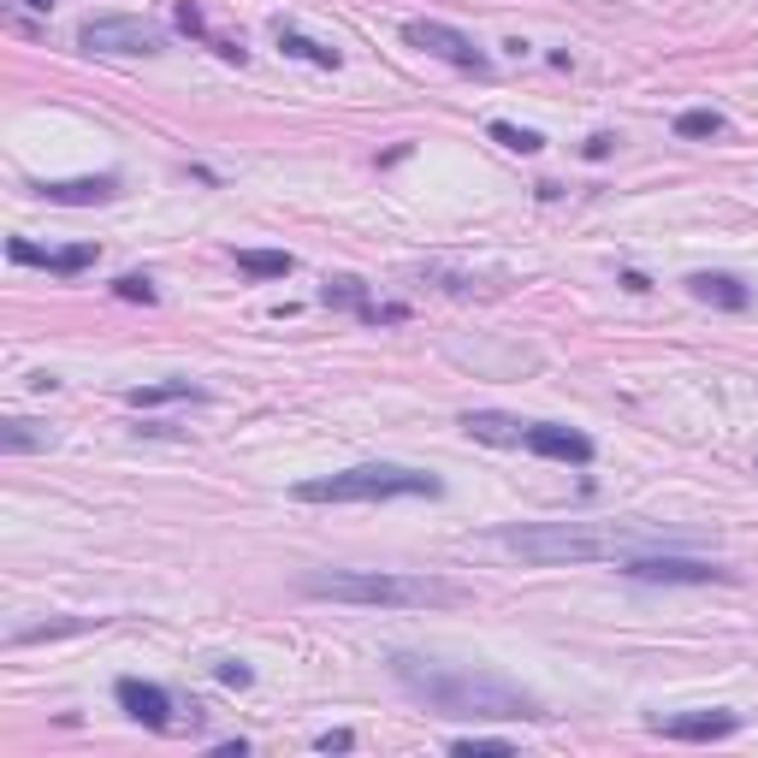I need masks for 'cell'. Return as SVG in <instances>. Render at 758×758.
I'll return each instance as SVG.
<instances>
[{"label":"cell","instance_id":"cell-9","mask_svg":"<svg viewBox=\"0 0 758 758\" xmlns=\"http://www.w3.org/2000/svg\"><path fill=\"white\" fill-rule=\"evenodd\" d=\"M42 202H54V208H95V202H119L125 184L119 172H95V179H54V184H36Z\"/></svg>","mask_w":758,"mask_h":758},{"label":"cell","instance_id":"cell-24","mask_svg":"<svg viewBox=\"0 0 758 758\" xmlns=\"http://www.w3.org/2000/svg\"><path fill=\"white\" fill-rule=\"evenodd\" d=\"M78 629H90L83 617H66V622H36V629H19L12 634V646H31V640H48V634H78Z\"/></svg>","mask_w":758,"mask_h":758},{"label":"cell","instance_id":"cell-11","mask_svg":"<svg viewBox=\"0 0 758 758\" xmlns=\"http://www.w3.org/2000/svg\"><path fill=\"white\" fill-rule=\"evenodd\" d=\"M7 255L19 261V267H42V273H60V279H71V273L95 267V243H66V250H42V243L31 238H12Z\"/></svg>","mask_w":758,"mask_h":758},{"label":"cell","instance_id":"cell-2","mask_svg":"<svg viewBox=\"0 0 758 758\" xmlns=\"http://www.w3.org/2000/svg\"><path fill=\"white\" fill-rule=\"evenodd\" d=\"M492 545L521 563L558 568V563H622L634 551L669 545L652 528H587V521H521V528H492Z\"/></svg>","mask_w":758,"mask_h":758},{"label":"cell","instance_id":"cell-8","mask_svg":"<svg viewBox=\"0 0 758 758\" xmlns=\"http://www.w3.org/2000/svg\"><path fill=\"white\" fill-rule=\"evenodd\" d=\"M113 699H119L125 717H137L142 728H160V735L172 728V711H179L166 688H154V681H142V676H119L113 681Z\"/></svg>","mask_w":758,"mask_h":758},{"label":"cell","instance_id":"cell-16","mask_svg":"<svg viewBox=\"0 0 758 758\" xmlns=\"http://www.w3.org/2000/svg\"><path fill=\"white\" fill-rule=\"evenodd\" d=\"M125 403L130 410H154V403H208V391L190 386V379H160V386H130Z\"/></svg>","mask_w":758,"mask_h":758},{"label":"cell","instance_id":"cell-26","mask_svg":"<svg viewBox=\"0 0 758 758\" xmlns=\"http://www.w3.org/2000/svg\"><path fill=\"white\" fill-rule=\"evenodd\" d=\"M214 676H220L226 688H250V681H255V669L243 664V658H220V664H214Z\"/></svg>","mask_w":758,"mask_h":758},{"label":"cell","instance_id":"cell-6","mask_svg":"<svg viewBox=\"0 0 758 758\" xmlns=\"http://www.w3.org/2000/svg\"><path fill=\"white\" fill-rule=\"evenodd\" d=\"M622 575L629 581H664V587H711V581H735V568L705 563V558H681V551H669V545H652V551L622 558Z\"/></svg>","mask_w":758,"mask_h":758},{"label":"cell","instance_id":"cell-15","mask_svg":"<svg viewBox=\"0 0 758 758\" xmlns=\"http://www.w3.org/2000/svg\"><path fill=\"white\" fill-rule=\"evenodd\" d=\"M172 24H179L184 36L208 42V48L220 54V60H231V66H243V60H250V54H243V42H226V36H214L208 24H202V7H196V0H179V7H172Z\"/></svg>","mask_w":758,"mask_h":758},{"label":"cell","instance_id":"cell-28","mask_svg":"<svg viewBox=\"0 0 758 758\" xmlns=\"http://www.w3.org/2000/svg\"><path fill=\"white\" fill-rule=\"evenodd\" d=\"M610 149H617V137L599 130V137H587V149H581V154H587V160H610Z\"/></svg>","mask_w":758,"mask_h":758},{"label":"cell","instance_id":"cell-10","mask_svg":"<svg viewBox=\"0 0 758 758\" xmlns=\"http://www.w3.org/2000/svg\"><path fill=\"white\" fill-rule=\"evenodd\" d=\"M533 457H551V462H575V469H587L593 462V439L575 427H558V421H528V439Z\"/></svg>","mask_w":758,"mask_h":758},{"label":"cell","instance_id":"cell-1","mask_svg":"<svg viewBox=\"0 0 758 758\" xmlns=\"http://www.w3.org/2000/svg\"><path fill=\"white\" fill-rule=\"evenodd\" d=\"M391 676H398L403 693L421 699L427 711H439V717H551V711L539 705V693H528L521 681L492 676V669H462V664L398 652Z\"/></svg>","mask_w":758,"mask_h":758},{"label":"cell","instance_id":"cell-29","mask_svg":"<svg viewBox=\"0 0 758 758\" xmlns=\"http://www.w3.org/2000/svg\"><path fill=\"white\" fill-rule=\"evenodd\" d=\"M24 7H54V0H24Z\"/></svg>","mask_w":758,"mask_h":758},{"label":"cell","instance_id":"cell-23","mask_svg":"<svg viewBox=\"0 0 758 758\" xmlns=\"http://www.w3.org/2000/svg\"><path fill=\"white\" fill-rule=\"evenodd\" d=\"M113 297H125V302H160V290H154L149 273H119V279H113Z\"/></svg>","mask_w":758,"mask_h":758},{"label":"cell","instance_id":"cell-5","mask_svg":"<svg viewBox=\"0 0 758 758\" xmlns=\"http://www.w3.org/2000/svg\"><path fill=\"white\" fill-rule=\"evenodd\" d=\"M78 42L90 54H166V31L160 24H149V19H130V12H95V19H83L78 24Z\"/></svg>","mask_w":758,"mask_h":758},{"label":"cell","instance_id":"cell-14","mask_svg":"<svg viewBox=\"0 0 758 758\" xmlns=\"http://www.w3.org/2000/svg\"><path fill=\"white\" fill-rule=\"evenodd\" d=\"M462 433L480 439V445H521V439H528V421L492 415V410H469V415H462Z\"/></svg>","mask_w":758,"mask_h":758},{"label":"cell","instance_id":"cell-13","mask_svg":"<svg viewBox=\"0 0 758 758\" xmlns=\"http://www.w3.org/2000/svg\"><path fill=\"white\" fill-rule=\"evenodd\" d=\"M688 290L699 302H711V309H728V314H740L753 302V290L735 279V273H688Z\"/></svg>","mask_w":758,"mask_h":758},{"label":"cell","instance_id":"cell-20","mask_svg":"<svg viewBox=\"0 0 758 758\" xmlns=\"http://www.w3.org/2000/svg\"><path fill=\"white\" fill-rule=\"evenodd\" d=\"M320 302H326V309H368V285H361V279H349V273H338V279H326V290H320Z\"/></svg>","mask_w":758,"mask_h":758},{"label":"cell","instance_id":"cell-25","mask_svg":"<svg viewBox=\"0 0 758 758\" xmlns=\"http://www.w3.org/2000/svg\"><path fill=\"white\" fill-rule=\"evenodd\" d=\"M450 753L480 758V753H516V747H509V740H498V735H462V740H450Z\"/></svg>","mask_w":758,"mask_h":758},{"label":"cell","instance_id":"cell-7","mask_svg":"<svg viewBox=\"0 0 758 758\" xmlns=\"http://www.w3.org/2000/svg\"><path fill=\"white\" fill-rule=\"evenodd\" d=\"M403 42H410V48H427L433 60H445V66H457V71H474V78H486V71H492V60L474 48V36H462L457 24L410 19V24H403Z\"/></svg>","mask_w":758,"mask_h":758},{"label":"cell","instance_id":"cell-17","mask_svg":"<svg viewBox=\"0 0 758 758\" xmlns=\"http://www.w3.org/2000/svg\"><path fill=\"white\" fill-rule=\"evenodd\" d=\"M273 36H279V48L290 54V60H309V66H320V71H338V60L344 54L338 48H326V42H314V36H302V31H290V24L279 19L273 24Z\"/></svg>","mask_w":758,"mask_h":758},{"label":"cell","instance_id":"cell-22","mask_svg":"<svg viewBox=\"0 0 758 758\" xmlns=\"http://www.w3.org/2000/svg\"><path fill=\"white\" fill-rule=\"evenodd\" d=\"M676 137H723V113H717V107H688V113H676Z\"/></svg>","mask_w":758,"mask_h":758},{"label":"cell","instance_id":"cell-19","mask_svg":"<svg viewBox=\"0 0 758 758\" xmlns=\"http://www.w3.org/2000/svg\"><path fill=\"white\" fill-rule=\"evenodd\" d=\"M238 267L250 273V279H285L297 261H290L285 250H238Z\"/></svg>","mask_w":758,"mask_h":758},{"label":"cell","instance_id":"cell-3","mask_svg":"<svg viewBox=\"0 0 758 758\" xmlns=\"http://www.w3.org/2000/svg\"><path fill=\"white\" fill-rule=\"evenodd\" d=\"M302 599L368 605V610H457L474 593L445 575H391V568H320L302 575Z\"/></svg>","mask_w":758,"mask_h":758},{"label":"cell","instance_id":"cell-4","mask_svg":"<svg viewBox=\"0 0 758 758\" xmlns=\"http://www.w3.org/2000/svg\"><path fill=\"white\" fill-rule=\"evenodd\" d=\"M297 504H386V498H445V480L427 469H403V462H361L344 474L297 480L290 492Z\"/></svg>","mask_w":758,"mask_h":758},{"label":"cell","instance_id":"cell-12","mask_svg":"<svg viewBox=\"0 0 758 758\" xmlns=\"http://www.w3.org/2000/svg\"><path fill=\"white\" fill-rule=\"evenodd\" d=\"M740 717L735 711H688V717H652V735L664 740H723L735 735Z\"/></svg>","mask_w":758,"mask_h":758},{"label":"cell","instance_id":"cell-21","mask_svg":"<svg viewBox=\"0 0 758 758\" xmlns=\"http://www.w3.org/2000/svg\"><path fill=\"white\" fill-rule=\"evenodd\" d=\"M486 137H492V142H504L509 154H539V149H545V137H539V130L509 125V119H492V125H486Z\"/></svg>","mask_w":758,"mask_h":758},{"label":"cell","instance_id":"cell-27","mask_svg":"<svg viewBox=\"0 0 758 758\" xmlns=\"http://www.w3.org/2000/svg\"><path fill=\"white\" fill-rule=\"evenodd\" d=\"M314 747L320 753H349V747H356V735H349V728H326V735H314Z\"/></svg>","mask_w":758,"mask_h":758},{"label":"cell","instance_id":"cell-18","mask_svg":"<svg viewBox=\"0 0 758 758\" xmlns=\"http://www.w3.org/2000/svg\"><path fill=\"white\" fill-rule=\"evenodd\" d=\"M54 445V433L42 427V421H0V450H7V457H31V450H48Z\"/></svg>","mask_w":758,"mask_h":758}]
</instances>
